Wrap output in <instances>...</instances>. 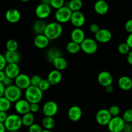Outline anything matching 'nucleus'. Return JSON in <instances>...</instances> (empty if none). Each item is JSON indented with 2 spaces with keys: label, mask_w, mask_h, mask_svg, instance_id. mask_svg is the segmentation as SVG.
Instances as JSON below:
<instances>
[{
  "label": "nucleus",
  "mask_w": 132,
  "mask_h": 132,
  "mask_svg": "<svg viewBox=\"0 0 132 132\" xmlns=\"http://www.w3.org/2000/svg\"><path fill=\"white\" fill-rule=\"evenodd\" d=\"M63 28L61 24L58 22H52L46 25L44 34L50 40H55L62 35Z\"/></svg>",
  "instance_id": "nucleus-1"
},
{
  "label": "nucleus",
  "mask_w": 132,
  "mask_h": 132,
  "mask_svg": "<svg viewBox=\"0 0 132 132\" xmlns=\"http://www.w3.org/2000/svg\"><path fill=\"white\" fill-rule=\"evenodd\" d=\"M25 99L30 103H39L41 101L43 97V92L39 88L38 86H32L25 90L24 93Z\"/></svg>",
  "instance_id": "nucleus-2"
},
{
  "label": "nucleus",
  "mask_w": 132,
  "mask_h": 132,
  "mask_svg": "<svg viewBox=\"0 0 132 132\" xmlns=\"http://www.w3.org/2000/svg\"><path fill=\"white\" fill-rule=\"evenodd\" d=\"M4 125L8 131H18L23 126L22 119L18 114L9 115Z\"/></svg>",
  "instance_id": "nucleus-3"
},
{
  "label": "nucleus",
  "mask_w": 132,
  "mask_h": 132,
  "mask_svg": "<svg viewBox=\"0 0 132 132\" xmlns=\"http://www.w3.org/2000/svg\"><path fill=\"white\" fill-rule=\"evenodd\" d=\"M21 90L16 85H12L5 88L4 97H5L11 103H16L21 97Z\"/></svg>",
  "instance_id": "nucleus-4"
},
{
  "label": "nucleus",
  "mask_w": 132,
  "mask_h": 132,
  "mask_svg": "<svg viewBox=\"0 0 132 132\" xmlns=\"http://www.w3.org/2000/svg\"><path fill=\"white\" fill-rule=\"evenodd\" d=\"M73 12L68 6H64L61 9L56 10L55 13V18L57 22L59 23H65L70 21L71 16Z\"/></svg>",
  "instance_id": "nucleus-5"
},
{
  "label": "nucleus",
  "mask_w": 132,
  "mask_h": 132,
  "mask_svg": "<svg viewBox=\"0 0 132 132\" xmlns=\"http://www.w3.org/2000/svg\"><path fill=\"white\" fill-rule=\"evenodd\" d=\"M81 49L84 53L88 55L95 54L98 49L97 42L94 39L85 38L81 44Z\"/></svg>",
  "instance_id": "nucleus-6"
},
{
  "label": "nucleus",
  "mask_w": 132,
  "mask_h": 132,
  "mask_svg": "<svg viewBox=\"0 0 132 132\" xmlns=\"http://www.w3.org/2000/svg\"><path fill=\"white\" fill-rule=\"evenodd\" d=\"M125 125V121L120 116L112 117L108 125L110 132H122Z\"/></svg>",
  "instance_id": "nucleus-7"
},
{
  "label": "nucleus",
  "mask_w": 132,
  "mask_h": 132,
  "mask_svg": "<svg viewBox=\"0 0 132 132\" xmlns=\"http://www.w3.org/2000/svg\"><path fill=\"white\" fill-rule=\"evenodd\" d=\"M112 116L108 109H101L97 112L95 119L97 122L101 126H108L110 121L112 119Z\"/></svg>",
  "instance_id": "nucleus-8"
},
{
  "label": "nucleus",
  "mask_w": 132,
  "mask_h": 132,
  "mask_svg": "<svg viewBox=\"0 0 132 132\" xmlns=\"http://www.w3.org/2000/svg\"><path fill=\"white\" fill-rule=\"evenodd\" d=\"M42 111L45 116L53 117L58 112L57 104L53 101H48L44 104Z\"/></svg>",
  "instance_id": "nucleus-9"
},
{
  "label": "nucleus",
  "mask_w": 132,
  "mask_h": 132,
  "mask_svg": "<svg viewBox=\"0 0 132 132\" xmlns=\"http://www.w3.org/2000/svg\"><path fill=\"white\" fill-rule=\"evenodd\" d=\"M112 38V32L106 28H100L99 30L95 34V39L97 43H106L110 41Z\"/></svg>",
  "instance_id": "nucleus-10"
},
{
  "label": "nucleus",
  "mask_w": 132,
  "mask_h": 132,
  "mask_svg": "<svg viewBox=\"0 0 132 132\" xmlns=\"http://www.w3.org/2000/svg\"><path fill=\"white\" fill-rule=\"evenodd\" d=\"M51 6L50 5H47V4L42 3L37 5L36 7L35 13L36 15L39 19H45L47 18L51 14Z\"/></svg>",
  "instance_id": "nucleus-11"
},
{
  "label": "nucleus",
  "mask_w": 132,
  "mask_h": 132,
  "mask_svg": "<svg viewBox=\"0 0 132 132\" xmlns=\"http://www.w3.org/2000/svg\"><path fill=\"white\" fill-rule=\"evenodd\" d=\"M15 85H16L21 90H27L31 86L30 77L24 73H20L15 79Z\"/></svg>",
  "instance_id": "nucleus-12"
},
{
  "label": "nucleus",
  "mask_w": 132,
  "mask_h": 132,
  "mask_svg": "<svg viewBox=\"0 0 132 132\" xmlns=\"http://www.w3.org/2000/svg\"><path fill=\"white\" fill-rule=\"evenodd\" d=\"M15 110L18 114L24 115L30 112V103H28L26 99H19L15 103Z\"/></svg>",
  "instance_id": "nucleus-13"
},
{
  "label": "nucleus",
  "mask_w": 132,
  "mask_h": 132,
  "mask_svg": "<svg viewBox=\"0 0 132 132\" xmlns=\"http://www.w3.org/2000/svg\"><path fill=\"white\" fill-rule=\"evenodd\" d=\"M85 16L81 11L73 12L71 16L70 22L75 28H81L85 24Z\"/></svg>",
  "instance_id": "nucleus-14"
},
{
  "label": "nucleus",
  "mask_w": 132,
  "mask_h": 132,
  "mask_svg": "<svg viewBox=\"0 0 132 132\" xmlns=\"http://www.w3.org/2000/svg\"><path fill=\"white\" fill-rule=\"evenodd\" d=\"M98 82L104 88L109 85H112L113 83V78L112 75L107 71H102L98 74Z\"/></svg>",
  "instance_id": "nucleus-15"
},
{
  "label": "nucleus",
  "mask_w": 132,
  "mask_h": 132,
  "mask_svg": "<svg viewBox=\"0 0 132 132\" xmlns=\"http://www.w3.org/2000/svg\"><path fill=\"white\" fill-rule=\"evenodd\" d=\"M82 115V111L78 106H72L69 108L68 112V117L72 122H77L81 119Z\"/></svg>",
  "instance_id": "nucleus-16"
},
{
  "label": "nucleus",
  "mask_w": 132,
  "mask_h": 132,
  "mask_svg": "<svg viewBox=\"0 0 132 132\" xmlns=\"http://www.w3.org/2000/svg\"><path fill=\"white\" fill-rule=\"evenodd\" d=\"M6 77L15 79L20 74V68L18 64H7L4 70Z\"/></svg>",
  "instance_id": "nucleus-17"
},
{
  "label": "nucleus",
  "mask_w": 132,
  "mask_h": 132,
  "mask_svg": "<svg viewBox=\"0 0 132 132\" xmlns=\"http://www.w3.org/2000/svg\"><path fill=\"white\" fill-rule=\"evenodd\" d=\"M5 19L10 23H16L21 19V13L15 9H9L5 13Z\"/></svg>",
  "instance_id": "nucleus-18"
},
{
  "label": "nucleus",
  "mask_w": 132,
  "mask_h": 132,
  "mask_svg": "<svg viewBox=\"0 0 132 132\" xmlns=\"http://www.w3.org/2000/svg\"><path fill=\"white\" fill-rule=\"evenodd\" d=\"M50 40L45 34L36 35L34 39V44L39 49H45L48 46Z\"/></svg>",
  "instance_id": "nucleus-19"
},
{
  "label": "nucleus",
  "mask_w": 132,
  "mask_h": 132,
  "mask_svg": "<svg viewBox=\"0 0 132 132\" xmlns=\"http://www.w3.org/2000/svg\"><path fill=\"white\" fill-rule=\"evenodd\" d=\"M70 37L72 41L81 45L85 39V33L81 28H75L71 32Z\"/></svg>",
  "instance_id": "nucleus-20"
},
{
  "label": "nucleus",
  "mask_w": 132,
  "mask_h": 132,
  "mask_svg": "<svg viewBox=\"0 0 132 132\" xmlns=\"http://www.w3.org/2000/svg\"><path fill=\"white\" fill-rule=\"evenodd\" d=\"M94 10L99 15H104L109 10V5L105 0H97L94 4Z\"/></svg>",
  "instance_id": "nucleus-21"
},
{
  "label": "nucleus",
  "mask_w": 132,
  "mask_h": 132,
  "mask_svg": "<svg viewBox=\"0 0 132 132\" xmlns=\"http://www.w3.org/2000/svg\"><path fill=\"white\" fill-rule=\"evenodd\" d=\"M47 79L51 85H58L62 80L61 72L56 69L50 71L48 74Z\"/></svg>",
  "instance_id": "nucleus-22"
},
{
  "label": "nucleus",
  "mask_w": 132,
  "mask_h": 132,
  "mask_svg": "<svg viewBox=\"0 0 132 132\" xmlns=\"http://www.w3.org/2000/svg\"><path fill=\"white\" fill-rule=\"evenodd\" d=\"M117 83L119 87L124 91H128L132 88V79L128 76H121Z\"/></svg>",
  "instance_id": "nucleus-23"
},
{
  "label": "nucleus",
  "mask_w": 132,
  "mask_h": 132,
  "mask_svg": "<svg viewBox=\"0 0 132 132\" xmlns=\"http://www.w3.org/2000/svg\"><path fill=\"white\" fill-rule=\"evenodd\" d=\"M4 55L7 64H18L21 61V55L18 51H6Z\"/></svg>",
  "instance_id": "nucleus-24"
},
{
  "label": "nucleus",
  "mask_w": 132,
  "mask_h": 132,
  "mask_svg": "<svg viewBox=\"0 0 132 132\" xmlns=\"http://www.w3.org/2000/svg\"><path fill=\"white\" fill-rule=\"evenodd\" d=\"M46 25L47 24L41 19L37 20L34 23L33 25H32V30H33L34 32L36 34V35L44 34Z\"/></svg>",
  "instance_id": "nucleus-25"
},
{
  "label": "nucleus",
  "mask_w": 132,
  "mask_h": 132,
  "mask_svg": "<svg viewBox=\"0 0 132 132\" xmlns=\"http://www.w3.org/2000/svg\"><path fill=\"white\" fill-rule=\"evenodd\" d=\"M52 63L55 69L60 72L65 70L68 67V63H67V60L62 56L55 58L52 61Z\"/></svg>",
  "instance_id": "nucleus-26"
},
{
  "label": "nucleus",
  "mask_w": 132,
  "mask_h": 132,
  "mask_svg": "<svg viewBox=\"0 0 132 132\" xmlns=\"http://www.w3.org/2000/svg\"><path fill=\"white\" fill-rule=\"evenodd\" d=\"M55 120L52 117L45 116L42 120V125L45 130H51L55 126Z\"/></svg>",
  "instance_id": "nucleus-27"
},
{
  "label": "nucleus",
  "mask_w": 132,
  "mask_h": 132,
  "mask_svg": "<svg viewBox=\"0 0 132 132\" xmlns=\"http://www.w3.org/2000/svg\"><path fill=\"white\" fill-rule=\"evenodd\" d=\"M67 50L68 53L71 54H75L78 53L81 49V45L80 44L75 43L73 41H71L67 45Z\"/></svg>",
  "instance_id": "nucleus-28"
},
{
  "label": "nucleus",
  "mask_w": 132,
  "mask_h": 132,
  "mask_svg": "<svg viewBox=\"0 0 132 132\" xmlns=\"http://www.w3.org/2000/svg\"><path fill=\"white\" fill-rule=\"evenodd\" d=\"M21 119L23 125L27 126V127H29L34 123V116L32 112H28V113L23 115Z\"/></svg>",
  "instance_id": "nucleus-29"
},
{
  "label": "nucleus",
  "mask_w": 132,
  "mask_h": 132,
  "mask_svg": "<svg viewBox=\"0 0 132 132\" xmlns=\"http://www.w3.org/2000/svg\"><path fill=\"white\" fill-rule=\"evenodd\" d=\"M12 103L5 97H0V112H7L11 108Z\"/></svg>",
  "instance_id": "nucleus-30"
},
{
  "label": "nucleus",
  "mask_w": 132,
  "mask_h": 132,
  "mask_svg": "<svg viewBox=\"0 0 132 132\" xmlns=\"http://www.w3.org/2000/svg\"><path fill=\"white\" fill-rule=\"evenodd\" d=\"M68 6L73 12L80 11L82 7V2L81 0H70Z\"/></svg>",
  "instance_id": "nucleus-31"
},
{
  "label": "nucleus",
  "mask_w": 132,
  "mask_h": 132,
  "mask_svg": "<svg viewBox=\"0 0 132 132\" xmlns=\"http://www.w3.org/2000/svg\"><path fill=\"white\" fill-rule=\"evenodd\" d=\"M61 56V53L60 50L57 48H52L47 53V58L49 61L51 63H52V61L55 58Z\"/></svg>",
  "instance_id": "nucleus-32"
},
{
  "label": "nucleus",
  "mask_w": 132,
  "mask_h": 132,
  "mask_svg": "<svg viewBox=\"0 0 132 132\" xmlns=\"http://www.w3.org/2000/svg\"><path fill=\"white\" fill-rule=\"evenodd\" d=\"M18 46H19V45H18V41L14 39H10L8 40L6 43V48L7 51H17L18 49Z\"/></svg>",
  "instance_id": "nucleus-33"
},
{
  "label": "nucleus",
  "mask_w": 132,
  "mask_h": 132,
  "mask_svg": "<svg viewBox=\"0 0 132 132\" xmlns=\"http://www.w3.org/2000/svg\"><path fill=\"white\" fill-rule=\"evenodd\" d=\"M130 47L128 46L126 42L122 43L118 46V51L120 54L122 55H126L128 54L130 52Z\"/></svg>",
  "instance_id": "nucleus-34"
},
{
  "label": "nucleus",
  "mask_w": 132,
  "mask_h": 132,
  "mask_svg": "<svg viewBox=\"0 0 132 132\" xmlns=\"http://www.w3.org/2000/svg\"><path fill=\"white\" fill-rule=\"evenodd\" d=\"M50 86H51V85H50V82L48 81L47 79H43L38 87L43 92L47 91L50 88Z\"/></svg>",
  "instance_id": "nucleus-35"
},
{
  "label": "nucleus",
  "mask_w": 132,
  "mask_h": 132,
  "mask_svg": "<svg viewBox=\"0 0 132 132\" xmlns=\"http://www.w3.org/2000/svg\"><path fill=\"white\" fill-rule=\"evenodd\" d=\"M50 5L53 9L58 10L64 6V0H51Z\"/></svg>",
  "instance_id": "nucleus-36"
},
{
  "label": "nucleus",
  "mask_w": 132,
  "mask_h": 132,
  "mask_svg": "<svg viewBox=\"0 0 132 132\" xmlns=\"http://www.w3.org/2000/svg\"><path fill=\"white\" fill-rule=\"evenodd\" d=\"M122 119L125 122L131 123L132 122V108H130L125 111L122 115Z\"/></svg>",
  "instance_id": "nucleus-37"
},
{
  "label": "nucleus",
  "mask_w": 132,
  "mask_h": 132,
  "mask_svg": "<svg viewBox=\"0 0 132 132\" xmlns=\"http://www.w3.org/2000/svg\"><path fill=\"white\" fill-rule=\"evenodd\" d=\"M109 112L110 113L111 116H112V117H117L119 116L120 112H121V110L120 108L117 105H112L108 109Z\"/></svg>",
  "instance_id": "nucleus-38"
},
{
  "label": "nucleus",
  "mask_w": 132,
  "mask_h": 132,
  "mask_svg": "<svg viewBox=\"0 0 132 132\" xmlns=\"http://www.w3.org/2000/svg\"><path fill=\"white\" fill-rule=\"evenodd\" d=\"M43 79L39 75H34L30 77V82L32 86H38Z\"/></svg>",
  "instance_id": "nucleus-39"
},
{
  "label": "nucleus",
  "mask_w": 132,
  "mask_h": 132,
  "mask_svg": "<svg viewBox=\"0 0 132 132\" xmlns=\"http://www.w3.org/2000/svg\"><path fill=\"white\" fill-rule=\"evenodd\" d=\"M42 131V128L38 124L34 123L33 125L28 127V131L29 132H41Z\"/></svg>",
  "instance_id": "nucleus-40"
},
{
  "label": "nucleus",
  "mask_w": 132,
  "mask_h": 132,
  "mask_svg": "<svg viewBox=\"0 0 132 132\" xmlns=\"http://www.w3.org/2000/svg\"><path fill=\"white\" fill-rule=\"evenodd\" d=\"M6 65H7V62L5 57V55L0 54V71L4 70Z\"/></svg>",
  "instance_id": "nucleus-41"
},
{
  "label": "nucleus",
  "mask_w": 132,
  "mask_h": 132,
  "mask_svg": "<svg viewBox=\"0 0 132 132\" xmlns=\"http://www.w3.org/2000/svg\"><path fill=\"white\" fill-rule=\"evenodd\" d=\"M99 29H100V28H99V25H98L97 24H96V23H92L90 25V27H89V30H90V31L92 33H94V34H96L97 32L99 30Z\"/></svg>",
  "instance_id": "nucleus-42"
},
{
  "label": "nucleus",
  "mask_w": 132,
  "mask_h": 132,
  "mask_svg": "<svg viewBox=\"0 0 132 132\" xmlns=\"http://www.w3.org/2000/svg\"><path fill=\"white\" fill-rule=\"evenodd\" d=\"M125 28L126 32L130 34L132 33V19H129L126 21V23H125Z\"/></svg>",
  "instance_id": "nucleus-43"
},
{
  "label": "nucleus",
  "mask_w": 132,
  "mask_h": 132,
  "mask_svg": "<svg viewBox=\"0 0 132 132\" xmlns=\"http://www.w3.org/2000/svg\"><path fill=\"white\" fill-rule=\"evenodd\" d=\"M39 103H32L30 104V112L32 113H37L39 110Z\"/></svg>",
  "instance_id": "nucleus-44"
},
{
  "label": "nucleus",
  "mask_w": 132,
  "mask_h": 132,
  "mask_svg": "<svg viewBox=\"0 0 132 132\" xmlns=\"http://www.w3.org/2000/svg\"><path fill=\"white\" fill-rule=\"evenodd\" d=\"M2 83L3 84V85L5 86V88L8 87V86H10L13 85V79H12L10 78V77H6V78L4 79V81H3Z\"/></svg>",
  "instance_id": "nucleus-45"
},
{
  "label": "nucleus",
  "mask_w": 132,
  "mask_h": 132,
  "mask_svg": "<svg viewBox=\"0 0 132 132\" xmlns=\"http://www.w3.org/2000/svg\"><path fill=\"white\" fill-rule=\"evenodd\" d=\"M132 130V125L131 123H128L125 122V126H124L123 130L122 132H131Z\"/></svg>",
  "instance_id": "nucleus-46"
},
{
  "label": "nucleus",
  "mask_w": 132,
  "mask_h": 132,
  "mask_svg": "<svg viewBox=\"0 0 132 132\" xmlns=\"http://www.w3.org/2000/svg\"><path fill=\"white\" fill-rule=\"evenodd\" d=\"M8 117V115L6 112H0V122L4 123L6 121V118Z\"/></svg>",
  "instance_id": "nucleus-47"
},
{
  "label": "nucleus",
  "mask_w": 132,
  "mask_h": 132,
  "mask_svg": "<svg viewBox=\"0 0 132 132\" xmlns=\"http://www.w3.org/2000/svg\"><path fill=\"white\" fill-rule=\"evenodd\" d=\"M126 43L128 45V46H130V48H132V33L130 34L129 36H128L127 39H126Z\"/></svg>",
  "instance_id": "nucleus-48"
},
{
  "label": "nucleus",
  "mask_w": 132,
  "mask_h": 132,
  "mask_svg": "<svg viewBox=\"0 0 132 132\" xmlns=\"http://www.w3.org/2000/svg\"><path fill=\"white\" fill-rule=\"evenodd\" d=\"M126 59H127L128 63L130 65H132V50H130V52L127 54Z\"/></svg>",
  "instance_id": "nucleus-49"
},
{
  "label": "nucleus",
  "mask_w": 132,
  "mask_h": 132,
  "mask_svg": "<svg viewBox=\"0 0 132 132\" xmlns=\"http://www.w3.org/2000/svg\"><path fill=\"white\" fill-rule=\"evenodd\" d=\"M5 87L3 85V84L1 82H0V97L4 96V93H5Z\"/></svg>",
  "instance_id": "nucleus-50"
},
{
  "label": "nucleus",
  "mask_w": 132,
  "mask_h": 132,
  "mask_svg": "<svg viewBox=\"0 0 132 132\" xmlns=\"http://www.w3.org/2000/svg\"><path fill=\"white\" fill-rule=\"evenodd\" d=\"M6 77V74H5V71L4 70L0 71V82H2Z\"/></svg>",
  "instance_id": "nucleus-51"
},
{
  "label": "nucleus",
  "mask_w": 132,
  "mask_h": 132,
  "mask_svg": "<svg viewBox=\"0 0 132 132\" xmlns=\"http://www.w3.org/2000/svg\"><path fill=\"white\" fill-rule=\"evenodd\" d=\"M105 91L107 93H112L113 91V87L112 85H109V86L105 87Z\"/></svg>",
  "instance_id": "nucleus-52"
},
{
  "label": "nucleus",
  "mask_w": 132,
  "mask_h": 132,
  "mask_svg": "<svg viewBox=\"0 0 132 132\" xmlns=\"http://www.w3.org/2000/svg\"><path fill=\"white\" fill-rule=\"evenodd\" d=\"M6 129L5 128V125L4 123H1L0 122V132H5L6 131Z\"/></svg>",
  "instance_id": "nucleus-53"
},
{
  "label": "nucleus",
  "mask_w": 132,
  "mask_h": 132,
  "mask_svg": "<svg viewBox=\"0 0 132 132\" xmlns=\"http://www.w3.org/2000/svg\"><path fill=\"white\" fill-rule=\"evenodd\" d=\"M50 1L51 0H42V3L47 4V5H50Z\"/></svg>",
  "instance_id": "nucleus-54"
},
{
  "label": "nucleus",
  "mask_w": 132,
  "mask_h": 132,
  "mask_svg": "<svg viewBox=\"0 0 132 132\" xmlns=\"http://www.w3.org/2000/svg\"><path fill=\"white\" fill-rule=\"evenodd\" d=\"M41 132H53V131H52V130H45H45H43V131H41Z\"/></svg>",
  "instance_id": "nucleus-55"
},
{
  "label": "nucleus",
  "mask_w": 132,
  "mask_h": 132,
  "mask_svg": "<svg viewBox=\"0 0 132 132\" xmlns=\"http://www.w3.org/2000/svg\"><path fill=\"white\" fill-rule=\"evenodd\" d=\"M21 1H23V2H27V1H28L29 0H21Z\"/></svg>",
  "instance_id": "nucleus-56"
},
{
  "label": "nucleus",
  "mask_w": 132,
  "mask_h": 132,
  "mask_svg": "<svg viewBox=\"0 0 132 132\" xmlns=\"http://www.w3.org/2000/svg\"><path fill=\"white\" fill-rule=\"evenodd\" d=\"M9 132H19L18 131H9Z\"/></svg>",
  "instance_id": "nucleus-57"
},
{
  "label": "nucleus",
  "mask_w": 132,
  "mask_h": 132,
  "mask_svg": "<svg viewBox=\"0 0 132 132\" xmlns=\"http://www.w3.org/2000/svg\"><path fill=\"white\" fill-rule=\"evenodd\" d=\"M131 132H132V130H131Z\"/></svg>",
  "instance_id": "nucleus-58"
}]
</instances>
